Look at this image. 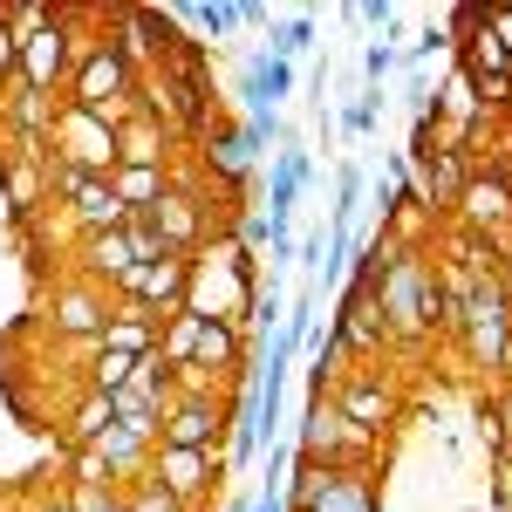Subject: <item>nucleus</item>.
<instances>
[{
	"label": "nucleus",
	"instance_id": "nucleus-1",
	"mask_svg": "<svg viewBox=\"0 0 512 512\" xmlns=\"http://www.w3.org/2000/svg\"><path fill=\"white\" fill-rule=\"evenodd\" d=\"M253 287H260V260H253V246L226 226V233H212L192 253V274H185V308H192L198 321L246 328V315H253Z\"/></svg>",
	"mask_w": 512,
	"mask_h": 512
},
{
	"label": "nucleus",
	"instance_id": "nucleus-2",
	"mask_svg": "<svg viewBox=\"0 0 512 512\" xmlns=\"http://www.w3.org/2000/svg\"><path fill=\"white\" fill-rule=\"evenodd\" d=\"M376 308L390 321V342H424L444 328V294H437V274H431V253H403L383 267L376 280Z\"/></svg>",
	"mask_w": 512,
	"mask_h": 512
},
{
	"label": "nucleus",
	"instance_id": "nucleus-3",
	"mask_svg": "<svg viewBox=\"0 0 512 512\" xmlns=\"http://www.w3.org/2000/svg\"><path fill=\"white\" fill-rule=\"evenodd\" d=\"M451 335L465 342V355H472V369H485L492 383L499 376H512V315H506V280H478L472 301L458 308V321H451Z\"/></svg>",
	"mask_w": 512,
	"mask_h": 512
},
{
	"label": "nucleus",
	"instance_id": "nucleus-4",
	"mask_svg": "<svg viewBox=\"0 0 512 512\" xmlns=\"http://www.w3.org/2000/svg\"><path fill=\"white\" fill-rule=\"evenodd\" d=\"M294 451L308 465H328V472H369L376 465V437H362L328 396H308V417H301V444Z\"/></svg>",
	"mask_w": 512,
	"mask_h": 512
},
{
	"label": "nucleus",
	"instance_id": "nucleus-5",
	"mask_svg": "<svg viewBox=\"0 0 512 512\" xmlns=\"http://www.w3.org/2000/svg\"><path fill=\"white\" fill-rule=\"evenodd\" d=\"M48 158L82 171V178H110V171H117V123L96 117V110L62 103V110H55V130H48Z\"/></svg>",
	"mask_w": 512,
	"mask_h": 512
},
{
	"label": "nucleus",
	"instance_id": "nucleus-6",
	"mask_svg": "<svg viewBox=\"0 0 512 512\" xmlns=\"http://www.w3.org/2000/svg\"><path fill=\"white\" fill-rule=\"evenodd\" d=\"M62 103H76V110H96V117H130L137 110V69L123 62L110 41H96L89 55L76 62V76H69V96Z\"/></svg>",
	"mask_w": 512,
	"mask_h": 512
},
{
	"label": "nucleus",
	"instance_id": "nucleus-7",
	"mask_svg": "<svg viewBox=\"0 0 512 512\" xmlns=\"http://www.w3.org/2000/svg\"><path fill=\"white\" fill-rule=\"evenodd\" d=\"M280 499H287V512H383L369 472H328V465H308V458L280 485Z\"/></svg>",
	"mask_w": 512,
	"mask_h": 512
},
{
	"label": "nucleus",
	"instance_id": "nucleus-8",
	"mask_svg": "<svg viewBox=\"0 0 512 512\" xmlns=\"http://www.w3.org/2000/svg\"><path fill=\"white\" fill-rule=\"evenodd\" d=\"M144 219L164 233V246H171V253H185V260H192L198 246L212 239V185H205V178H192V171H185V178L171 171L164 198L144 212Z\"/></svg>",
	"mask_w": 512,
	"mask_h": 512
},
{
	"label": "nucleus",
	"instance_id": "nucleus-9",
	"mask_svg": "<svg viewBox=\"0 0 512 512\" xmlns=\"http://www.w3.org/2000/svg\"><path fill=\"white\" fill-rule=\"evenodd\" d=\"M328 403H335L362 437H376V444L403 424V390H396L383 369H342V383L328 390Z\"/></svg>",
	"mask_w": 512,
	"mask_h": 512
},
{
	"label": "nucleus",
	"instance_id": "nucleus-10",
	"mask_svg": "<svg viewBox=\"0 0 512 512\" xmlns=\"http://www.w3.org/2000/svg\"><path fill=\"white\" fill-rule=\"evenodd\" d=\"M328 335H335L342 362H362V369H376L383 349H396V342H390V321H383V308H376V280H349L342 315L328 321Z\"/></svg>",
	"mask_w": 512,
	"mask_h": 512
},
{
	"label": "nucleus",
	"instance_id": "nucleus-11",
	"mask_svg": "<svg viewBox=\"0 0 512 512\" xmlns=\"http://www.w3.org/2000/svg\"><path fill=\"white\" fill-rule=\"evenodd\" d=\"M110 308H117V301H110L103 287H89L82 274H69V280H55V294H48V328L89 355L96 342H103V321H110Z\"/></svg>",
	"mask_w": 512,
	"mask_h": 512
},
{
	"label": "nucleus",
	"instance_id": "nucleus-12",
	"mask_svg": "<svg viewBox=\"0 0 512 512\" xmlns=\"http://www.w3.org/2000/svg\"><path fill=\"white\" fill-rule=\"evenodd\" d=\"M226 424H233L226 396H171L158 444H171V451H226Z\"/></svg>",
	"mask_w": 512,
	"mask_h": 512
},
{
	"label": "nucleus",
	"instance_id": "nucleus-13",
	"mask_svg": "<svg viewBox=\"0 0 512 512\" xmlns=\"http://www.w3.org/2000/svg\"><path fill=\"white\" fill-rule=\"evenodd\" d=\"M151 478H158L171 499H185L198 512L212 485H226V451H171V444H158L151 451Z\"/></svg>",
	"mask_w": 512,
	"mask_h": 512
},
{
	"label": "nucleus",
	"instance_id": "nucleus-14",
	"mask_svg": "<svg viewBox=\"0 0 512 512\" xmlns=\"http://www.w3.org/2000/svg\"><path fill=\"white\" fill-rule=\"evenodd\" d=\"M185 274H192V260L171 253V260H158V267H137V274L117 287V301L137 308V315H151V321H164V315L185 308Z\"/></svg>",
	"mask_w": 512,
	"mask_h": 512
},
{
	"label": "nucleus",
	"instance_id": "nucleus-15",
	"mask_svg": "<svg viewBox=\"0 0 512 512\" xmlns=\"http://www.w3.org/2000/svg\"><path fill=\"white\" fill-rule=\"evenodd\" d=\"M171 151H178V130H164L151 110L117 117V164H130V171H171Z\"/></svg>",
	"mask_w": 512,
	"mask_h": 512
},
{
	"label": "nucleus",
	"instance_id": "nucleus-16",
	"mask_svg": "<svg viewBox=\"0 0 512 512\" xmlns=\"http://www.w3.org/2000/svg\"><path fill=\"white\" fill-rule=\"evenodd\" d=\"M76 274L117 301V287L137 274V260H130V239H123V233H82V239H76Z\"/></svg>",
	"mask_w": 512,
	"mask_h": 512
},
{
	"label": "nucleus",
	"instance_id": "nucleus-17",
	"mask_svg": "<svg viewBox=\"0 0 512 512\" xmlns=\"http://www.w3.org/2000/svg\"><path fill=\"white\" fill-rule=\"evenodd\" d=\"M260 151L246 144V123H205V185H246Z\"/></svg>",
	"mask_w": 512,
	"mask_h": 512
},
{
	"label": "nucleus",
	"instance_id": "nucleus-18",
	"mask_svg": "<svg viewBox=\"0 0 512 512\" xmlns=\"http://www.w3.org/2000/svg\"><path fill=\"white\" fill-rule=\"evenodd\" d=\"M0 185H7V198H14V212L48 205V144H7Z\"/></svg>",
	"mask_w": 512,
	"mask_h": 512
},
{
	"label": "nucleus",
	"instance_id": "nucleus-19",
	"mask_svg": "<svg viewBox=\"0 0 512 512\" xmlns=\"http://www.w3.org/2000/svg\"><path fill=\"white\" fill-rule=\"evenodd\" d=\"M239 96L253 103V117H280V103L294 96V62H280L274 48H267V55H253V62H246V76H239Z\"/></svg>",
	"mask_w": 512,
	"mask_h": 512
},
{
	"label": "nucleus",
	"instance_id": "nucleus-20",
	"mask_svg": "<svg viewBox=\"0 0 512 512\" xmlns=\"http://www.w3.org/2000/svg\"><path fill=\"white\" fill-rule=\"evenodd\" d=\"M315 185V164H308V151H280L274 171H267V219L274 226H294V205H301V192Z\"/></svg>",
	"mask_w": 512,
	"mask_h": 512
},
{
	"label": "nucleus",
	"instance_id": "nucleus-21",
	"mask_svg": "<svg viewBox=\"0 0 512 512\" xmlns=\"http://www.w3.org/2000/svg\"><path fill=\"white\" fill-rule=\"evenodd\" d=\"M55 110H62L55 96H35V89H21V82H14V96H0V123H7L14 144H48Z\"/></svg>",
	"mask_w": 512,
	"mask_h": 512
},
{
	"label": "nucleus",
	"instance_id": "nucleus-22",
	"mask_svg": "<svg viewBox=\"0 0 512 512\" xmlns=\"http://www.w3.org/2000/svg\"><path fill=\"white\" fill-rule=\"evenodd\" d=\"M89 451L103 458L110 485H130V478H144V472H151V451H158V444H144V437H130V431H110V437H96Z\"/></svg>",
	"mask_w": 512,
	"mask_h": 512
},
{
	"label": "nucleus",
	"instance_id": "nucleus-23",
	"mask_svg": "<svg viewBox=\"0 0 512 512\" xmlns=\"http://www.w3.org/2000/svg\"><path fill=\"white\" fill-rule=\"evenodd\" d=\"M103 349H117V355H151V349H158V321L117 301V308H110V321H103Z\"/></svg>",
	"mask_w": 512,
	"mask_h": 512
},
{
	"label": "nucleus",
	"instance_id": "nucleus-24",
	"mask_svg": "<svg viewBox=\"0 0 512 512\" xmlns=\"http://www.w3.org/2000/svg\"><path fill=\"white\" fill-rule=\"evenodd\" d=\"M110 431H117V410H110V396L82 390V403L69 410V444H76V451H89L96 437H110Z\"/></svg>",
	"mask_w": 512,
	"mask_h": 512
},
{
	"label": "nucleus",
	"instance_id": "nucleus-25",
	"mask_svg": "<svg viewBox=\"0 0 512 512\" xmlns=\"http://www.w3.org/2000/svg\"><path fill=\"white\" fill-rule=\"evenodd\" d=\"M82 362H89L82 390H96V396H117L123 383H130V369H137V355H117V349H103V342H96V349L82 355Z\"/></svg>",
	"mask_w": 512,
	"mask_h": 512
},
{
	"label": "nucleus",
	"instance_id": "nucleus-26",
	"mask_svg": "<svg viewBox=\"0 0 512 512\" xmlns=\"http://www.w3.org/2000/svg\"><path fill=\"white\" fill-rule=\"evenodd\" d=\"M198 328H205V321H198L192 308H178V315H164V321H158V355L171 362V369H185V362H192Z\"/></svg>",
	"mask_w": 512,
	"mask_h": 512
},
{
	"label": "nucleus",
	"instance_id": "nucleus-27",
	"mask_svg": "<svg viewBox=\"0 0 512 512\" xmlns=\"http://www.w3.org/2000/svg\"><path fill=\"white\" fill-rule=\"evenodd\" d=\"M110 185H117V198L130 205V212H151V205L164 198V185H171V171H130V164H117Z\"/></svg>",
	"mask_w": 512,
	"mask_h": 512
},
{
	"label": "nucleus",
	"instance_id": "nucleus-28",
	"mask_svg": "<svg viewBox=\"0 0 512 512\" xmlns=\"http://www.w3.org/2000/svg\"><path fill=\"white\" fill-rule=\"evenodd\" d=\"M383 103H390V96H383V89H369V96H355L349 110H342V117H335V130H342V137H349V144H362V137H376V123H383Z\"/></svg>",
	"mask_w": 512,
	"mask_h": 512
},
{
	"label": "nucleus",
	"instance_id": "nucleus-29",
	"mask_svg": "<svg viewBox=\"0 0 512 512\" xmlns=\"http://www.w3.org/2000/svg\"><path fill=\"white\" fill-rule=\"evenodd\" d=\"M123 239H130V260H137V267H158V260H171L164 233L144 219V212H130V219H123Z\"/></svg>",
	"mask_w": 512,
	"mask_h": 512
},
{
	"label": "nucleus",
	"instance_id": "nucleus-30",
	"mask_svg": "<svg viewBox=\"0 0 512 512\" xmlns=\"http://www.w3.org/2000/svg\"><path fill=\"white\" fill-rule=\"evenodd\" d=\"M315 14H287V21H274V55L280 62H301L308 48H315Z\"/></svg>",
	"mask_w": 512,
	"mask_h": 512
},
{
	"label": "nucleus",
	"instance_id": "nucleus-31",
	"mask_svg": "<svg viewBox=\"0 0 512 512\" xmlns=\"http://www.w3.org/2000/svg\"><path fill=\"white\" fill-rule=\"evenodd\" d=\"M355 212H362V171L342 164V171H335V205H328V233H349Z\"/></svg>",
	"mask_w": 512,
	"mask_h": 512
},
{
	"label": "nucleus",
	"instance_id": "nucleus-32",
	"mask_svg": "<svg viewBox=\"0 0 512 512\" xmlns=\"http://www.w3.org/2000/svg\"><path fill=\"white\" fill-rule=\"evenodd\" d=\"M123 512H192V506H185V499H171L158 478L144 472V478H130V485H123Z\"/></svg>",
	"mask_w": 512,
	"mask_h": 512
},
{
	"label": "nucleus",
	"instance_id": "nucleus-33",
	"mask_svg": "<svg viewBox=\"0 0 512 512\" xmlns=\"http://www.w3.org/2000/svg\"><path fill=\"white\" fill-rule=\"evenodd\" d=\"M0 14H7V28H14L21 41H28V35H41V28L55 21V7H48V0H14V7H0Z\"/></svg>",
	"mask_w": 512,
	"mask_h": 512
},
{
	"label": "nucleus",
	"instance_id": "nucleus-34",
	"mask_svg": "<svg viewBox=\"0 0 512 512\" xmlns=\"http://www.w3.org/2000/svg\"><path fill=\"white\" fill-rule=\"evenodd\" d=\"M185 21H198L212 41H226V35H239V7H219V0H205V7H185Z\"/></svg>",
	"mask_w": 512,
	"mask_h": 512
},
{
	"label": "nucleus",
	"instance_id": "nucleus-35",
	"mask_svg": "<svg viewBox=\"0 0 512 512\" xmlns=\"http://www.w3.org/2000/svg\"><path fill=\"white\" fill-rule=\"evenodd\" d=\"M396 69H403V48H383V41H369V48H362V76H369V89H383Z\"/></svg>",
	"mask_w": 512,
	"mask_h": 512
},
{
	"label": "nucleus",
	"instance_id": "nucleus-36",
	"mask_svg": "<svg viewBox=\"0 0 512 512\" xmlns=\"http://www.w3.org/2000/svg\"><path fill=\"white\" fill-rule=\"evenodd\" d=\"M69 506L76 512H123V485H76Z\"/></svg>",
	"mask_w": 512,
	"mask_h": 512
},
{
	"label": "nucleus",
	"instance_id": "nucleus-37",
	"mask_svg": "<svg viewBox=\"0 0 512 512\" xmlns=\"http://www.w3.org/2000/svg\"><path fill=\"white\" fill-rule=\"evenodd\" d=\"M21 76V35L7 28V14H0V82H14Z\"/></svg>",
	"mask_w": 512,
	"mask_h": 512
},
{
	"label": "nucleus",
	"instance_id": "nucleus-38",
	"mask_svg": "<svg viewBox=\"0 0 512 512\" xmlns=\"http://www.w3.org/2000/svg\"><path fill=\"white\" fill-rule=\"evenodd\" d=\"M485 28H492V41L512 55V0H499V7H485Z\"/></svg>",
	"mask_w": 512,
	"mask_h": 512
},
{
	"label": "nucleus",
	"instance_id": "nucleus-39",
	"mask_svg": "<svg viewBox=\"0 0 512 512\" xmlns=\"http://www.w3.org/2000/svg\"><path fill=\"white\" fill-rule=\"evenodd\" d=\"M253 512H287V499H280V485H274V492H260V499H253Z\"/></svg>",
	"mask_w": 512,
	"mask_h": 512
},
{
	"label": "nucleus",
	"instance_id": "nucleus-40",
	"mask_svg": "<svg viewBox=\"0 0 512 512\" xmlns=\"http://www.w3.org/2000/svg\"><path fill=\"white\" fill-rule=\"evenodd\" d=\"M499 280H506V315H512V267H499Z\"/></svg>",
	"mask_w": 512,
	"mask_h": 512
},
{
	"label": "nucleus",
	"instance_id": "nucleus-41",
	"mask_svg": "<svg viewBox=\"0 0 512 512\" xmlns=\"http://www.w3.org/2000/svg\"><path fill=\"white\" fill-rule=\"evenodd\" d=\"M41 512H76V506H69V499H55V506H41Z\"/></svg>",
	"mask_w": 512,
	"mask_h": 512
},
{
	"label": "nucleus",
	"instance_id": "nucleus-42",
	"mask_svg": "<svg viewBox=\"0 0 512 512\" xmlns=\"http://www.w3.org/2000/svg\"><path fill=\"white\" fill-rule=\"evenodd\" d=\"M226 512H253V506H246V499H233V506H226Z\"/></svg>",
	"mask_w": 512,
	"mask_h": 512
}]
</instances>
